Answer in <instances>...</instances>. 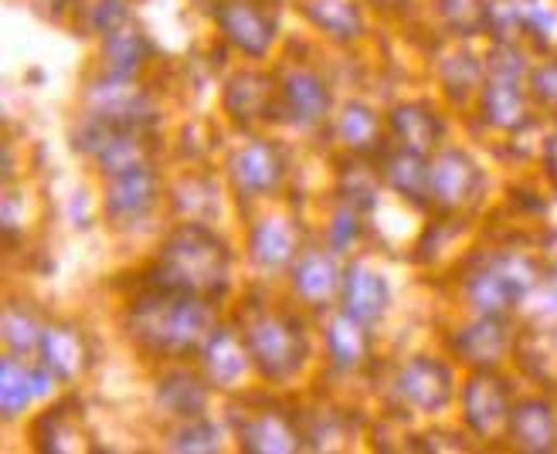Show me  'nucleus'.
Masks as SVG:
<instances>
[{
  "label": "nucleus",
  "mask_w": 557,
  "mask_h": 454,
  "mask_svg": "<svg viewBox=\"0 0 557 454\" xmlns=\"http://www.w3.org/2000/svg\"><path fill=\"white\" fill-rule=\"evenodd\" d=\"M357 231H360V214H357V207L341 211V217L333 220V248H347Z\"/></svg>",
  "instance_id": "nucleus-34"
},
{
  "label": "nucleus",
  "mask_w": 557,
  "mask_h": 454,
  "mask_svg": "<svg viewBox=\"0 0 557 454\" xmlns=\"http://www.w3.org/2000/svg\"><path fill=\"white\" fill-rule=\"evenodd\" d=\"M392 133L401 143V150L429 153L438 143L442 123H438V116H432V109H425V105H398L392 112Z\"/></svg>",
  "instance_id": "nucleus-17"
},
{
  "label": "nucleus",
  "mask_w": 557,
  "mask_h": 454,
  "mask_svg": "<svg viewBox=\"0 0 557 454\" xmlns=\"http://www.w3.org/2000/svg\"><path fill=\"white\" fill-rule=\"evenodd\" d=\"M293 286H296V295L310 305H326L333 295L344 289V278L333 265L330 254L323 251H306L302 258L296 262V272H293Z\"/></svg>",
  "instance_id": "nucleus-12"
},
{
  "label": "nucleus",
  "mask_w": 557,
  "mask_h": 454,
  "mask_svg": "<svg viewBox=\"0 0 557 454\" xmlns=\"http://www.w3.org/2000/svg\"><path fill=\"white\" fill-rule=\"evenodd\" d=\"M41 360L45 366L62 380H72L78 377L82 370L89 366V346L82 332H75L72 326H59V329H45L41 336Z\"/></svg>",
  "instance_id": "nucleus-14"
},
{
  "label": "nucleus",
  "mask_w": 557,
  "mask_h": 454,
  "mask_svg": "<svg viewBox=\"0 0 557 454\" xmlns=\"http://www.w3.org/2000/svg\"><path fill=\"white\" fill-rule=\"evenodd\" d=\"M547 163H550V174L557 180V133L550 136V143H547Z\"/></svg>",
  "instance_id": "nucleus-36"
},
{
  "label": "nucleus",
  "mask_w": 557,
  "mask_h": 454,
  "mask_svg": "<svg viewBox=\"0 0 557 454\" xmlns=\"http://www.w3.org/2000/svg\"><path fill=\"white\" fill-rule=\"evenodd\" d=\"M462 411H466L469 428L483 438H490L493 431L504 428V420L510 417L507 383L493 374H476L462 390Z\"/></svg>",
  "instance_id": "nucleus-9"
},
{
  "label": "nucleus",
  "mask_w": 557,
  "mask_h": 454,
  "mask_svg": "<svg viewBox=\"0 0 557 454\" xmlns=\"http://www.w3.org/2000/svg\"><path fill=\"white\" fill-rule=\"evenodd\" d=\"M4 336H8V343L14 346V353H27L32 346H41V329L38 323L27 316L24 308H11L8 312V319H4Z\"/></svg>",
  "instance_id": "nucleus-31"
},
{
  "label": "nucleus",
  "mask_w": 557,
  "mask_h": 454,
  "mask_svg": "<svg viewBox=\"0 0 557 454\" xmlns=\"http://www.w3.org/2000/svg\"><path fill=\"white\" fill-rule=\"evenodd\" d=\"M245 350L252 356L256 370L272 383L296 377L306 356H310L306 329L289 312L265 308V305L245 308Z\"/></svg>",
  "instance_id": "nucleus-3"
},
{
  "label": "nucleus",
  "mask_w": 557,
  "mask_h": 454,
  "mask_svg": "<svg viewBox=\"0 0 557 454\" xmlns=\"http://www.w3.org/2000/svg\"><path fill=\"white\" fill-rule=\"evenodd\" d=\"M387 184H392L405 201H414L418 207L425 204V197H432V169H425L422 153L401 150L395 156H387Z\"/></svg>",
  "instance_id": "nucleus-21"
},
{
  "label": "nucleus",
  "mask_w": 557,
  "mask_h": 454,
  "mask_svg": "<svg viewBox=\"0 0 557 454\" xmlns=\"http://www.w3.org/2000/svg\"><path fill=\"white\" fill-rule=\"evenodd\" d=\"M272 81L265 75H256V72H242L228 81V92H225V105L228 112L245 123V119H256V116H265L269 112V102H272Z\"/></svg>",
  "instance_id": "nucleus-19"
},
{
  "label": "nucleus",
  "mask_w": 557,
  "mask_h": 454,
  "mask_svg": "<svg viewBox=\"0 0 557 454\" xmlns=\"http://www.w3.org/2000/svg\"><path fill=\"white\" fill-rule=\"evenodd\" d=\"M517 78L510 75H493L490 89H486V119L493 126H517L520 123V92L513 89Z\"/></svg>",
  "instance_id": "nucleus-27"
},
{
  "label": "nucleus",
  "mask_w": 557,
  "mask_h": 454,
  "mask_svg": "<svg viewBox=\"0 0 557 454\" xmlns=\"http://www.w3.org/2000/svg\"><path fill=\"white\" fill-rule=\"evenodd\" d=\"M123 21H126V8L120 0H102V4L92 11V27L99 35H113L116 27H123Z\"/></svg>",
  "instance_id": "nucleus-32"
},
{
  "label": "nucleus",
  "mask_w": 557,
  "mask_h": 454,
  "mask_svg": "<svg viewBox=\"0 0 557 454\" xmlns=\"http://www.w3.org/2000/svg\"><path fill=\"white\" fill-rule=\"evenodd\" d=\"M534 96H537V102L557 109V65H544L534 75Z\"/></svg>",
  "instance_id": "nucleus-35"
},
{
  "label": "nucleus",
  "mask_w": 557,
  "mask_h": 454,
  "mask_svg": "<svg viewBox=\"0 0 557 454\" xmlns=\"http://www.w3.org/2000/svg\"><path fill=\"white\" fill-rule=\"evenodd\" d=\"M214 428H208V424L198 417V431H194V428H187V431H181V434H174V447L177 451H211V447H218L214 444Z\"/></svg>",
  "instance_id": "nucleus-33"
},
{
  "label": "nucleus",
  "mask_w": 557,
  "mask_h": 454,
  "mask_svg": "<svg viewBox=\"0 0 557 454\" xmlns=\"http://www.w3.org/2000/svg\"><path fill=\"white\" fill-rule=\"evenodd\" d=\"M299 434L289 428L286 417L275 414H259L242 428V444L248 451H296Z\"/></svg>",
  "instance_id": "nucleus-25"
},
{
  "label": "nucleus",
  "mask_w": 557,
  "mask_h": 454,
  "mask_svg": "<svg viewBox=\"0 0 557 454\" xmlns=\"http://www.w3.org/2000/svg\"><path fill=\"white\" fill-rule=\"evenodd\" d=\"M201 356H205V370H208L211 383H218V387H235L248 370V360H252L248 350L238 346V339L225 329H214Z\"/></svg>",
  "instance_id": "nucleus-15"
},
{
  "label": "nucleus",
  "mask_w": 557,
  "mask_h": 454,
  "mask_svg": "<svg viewBox=\"0 0 557 454\" xmlns=\"http://www.w3.org/2000/svg\"><path fill=\"white\" fill-rule=\"evenodd\" d=\"M513 431H517V444L520 447L547 451L554 444V438H557L550 407L541 404V401H531V404L517 407V414H513Z\"/></svg>",
  "instance_id": "nucleus-26"
},
{
  "label": "nucleus",
  "mask_w": 557,
  "mask_h": 454,
  "mask_svg": "<svg viewBox=\"0 0 557 454\" xmlns=\"http://www.w3.org/2000/svg\"><path fill=\"white\" fill-rule=\"evenodd\" d=\"M232 278V251L208 224H181L166 235L160 258L150 268V286L194 299H221Z\"/></svg>",
  "instance_id": "nucleus-1"
},
{
  "label": "nucleus",
  "mask_w": 557,
  "mask_h": 454,
  "mask_svg": "<svg viewBox=\"0 0 557 454\" xmlns=\"http://www.w3.org/2000/svg\"><path fill=\"white\" fill-rule=\"evenodd\" d=\"M531 268L527 262H517V258H499V262H490L486 268H480L476 275L469 278V299L476 302L486 316H499V312H507L527 289H531V278H523L520 272Z\"/></svg>",
  "instance_id": "nucleus-4"
},
{
  "label": "nucleus",
  "mask_w": 557,
  "mask_h": 454,
  "mask_svg": "<svg viewBox=\"0 0 557 454\" xmlns=\"http://www.w3.org/2000/svg\"><path fill=\"white\" fill-rule=\"evenodd\" d=\"M341 299H344V312L360 323H374L384 316L387 308V299H392V292H387V281L371 272L368 265H354L344 278V289H341Z\"/></svg>",
  "instance_id": "nucleus-11"
},
{
  "label": "nucleus",
  "mask_w": 557,
  "mask_h": 454,
  "mask_svg": "<svg viewBox=\"0 0 557 454\" xmlns=\"http://www.w3.org/2000/svg\"><path fill=\"white\" fill-rule=\"evenodd\" d=\"M326 346H330V360L347 370V366H357L360 360L368 356V332H364V323L354 319V316H344L333 319L330 329H326Z\"/></svg>",
  "instance_id": "nucleus-24"
},
{
  "label": "nucleus",
  "mask_w": 557,
  "mask_h": 454,
  "mask_svg": "<svg viewBox=\"0 0 557 454\" xmlns=\"http://www.w3.org/2000/svg\"><path fill=\"white\" fill-rule=\"evenodd\" d=\"M144 54H147L144 35L123 31V27H116L113 35H106V59H109V68H113L120 78L133 75L139 68V62H144Z\"/></svg>",
  "instance_id": "nucleus-28"
},
{
  "label": "nucleus",
  "mask_w": 557,
  "mask_h": 454,
  "mask_svg": "<svg viewBox=\"0 0 557 454\" xmlns=\"http://www.w3.org/2000/svg\"><path fill=\"white\" fill-rule=\"evenodd\" d=\"M0 401H4V414L17 417L27 404L41 396L48 390V374L45 370H27L24 363H17L14 356L4 360V370H0Z\"/></svg>",
  "instance_id": "nucleus-18"
},
{
  "label": "nucleus",
  "mask_w": 557,
  "mask_h": 454,
  "mask_svg": "<svg viewBox=\"0 0 557 454\" xmlns=\"http://www.w3.org/2000/svg\"><path fill=\"white\" fill-rule=\"evenodd\" d=\"M442 14L449 21V27H456V31L466 38L476 35L490 17L483 0H442Z\"/></svg>",
  "instance_id": "nucleus-30"
},
{
  "label": "nucleus",
  "mask_w": 557,
  "mask_h": 454,
  "mask_svg": "<svg viewBox=\"0 0 557 454\" xmlns=\"http://www.w3.org/2000/svg\"><path fill=\"white\" fill-rule=\"evenodd\" d=\"M283 105L299 126H317L326 109H330V92L317 72L299 68L283 81Z\"/></svg>",
  "instance_id": "nucleus-13"
},
{
  "label": "nucleus",
  "mask_w": 557,
  "mask_h": 454,
  "mask_svg": "<svg viewBox=\"0 0 557 454\" xmlns=\"http://www.w3.org/2000/svg\"><path fill=\"white\" fill-rule=\"evenodd\" d=\"M232 180L242 193H269L283 180V153L265 139H256L235 153L232 160Z\"/></svg>",
  "instance_id": "nucleus-10"
},
{
  "label": "nucleus",
  "mask_w": 557,
  "mask_h": 454,
  "mask_svg": "<svg viewBox=\"0 0 557 454\" xmlns=\"http://www.w3.org/2000/svg\"><path fill=\"white\" fill-rule=\"evenodd\" d=\"M157 393H160V404L166 411L177 414V417H187V420H198L208 407V387L194 374H184V370L166 374L160 380Z\"/></svg>",
  "instance_id": "nucleus-20"
},
{
  "label": "nucleus",
  "mask_w": 557,
  "mask_h": 454,
  "mask_svg": "<svg viewBox=\"0 0 557 454\" xmlns=\"http://www.w3.org/2000/svg\"><path fill=\"white\" fill-rule=\"evenodd\" d=\"M302 14L310 17L320 31L341 38V41L357 38L360 27H364L360 11L354 4H347V0H302Z\"/></svg>",
  "instance_id": "nucleus-23"
},
{
  "label": "nucleus",
  "mask_w": 557,
  "mask_h": 454,
  "mask_svg": "<svg viewBox=\"0 0 557 454\" xmlns=\"http://www.w3.org/2000/svg\"><path fill=\"white\" fill-rule=\"evenodd\" d=\"M126 329L147 353L190 356L208 346L214 336V316L208 299L153 289L139 295L126 312Z\"/></svg>",
  "instance_id": "nucleus-2"
},
{
  "label": "nucleus",
  "mask_w": 557,
  "mask_h": 454,
  "mask_svg": "<svg viewBox=\"0 0 557 454\" xmlns=\"http://www.w3.org/2000/svg\"><path fill=\"white\" fill-rule=\"evenodd\" d=\"M398 393L422 414H435L442 407H449V401H453L449 366L438 363V360H429V356L411 360L398 374Z\"/></svg>",
  "instance_id": "nucleus-6"
},
{
  "label": "nucleus",
  "mask_w": 557,
  "mask_h": 454,
  "mask_svg": "<svg viewBox=\"0 0 557 454\" xmlns=\"http://www.w3.org/2000/svg\"><path fill=\"white\" fill-rule=\"evenodd\" d=\"M218 24L235 48H242L245 54H256V59H262L275 38V17L259 0H221Z\"/></svg>",
  "instance_id": "nucleus-5"
},
{
  "label": "nucleus",
  "mask_w": 557,
  "mask_h": 454,
  "mask_svg": "<svg viewBox=\"0 0 557 454\" xmlns=\"http://www.w3.org/2000/svg\"><path fill=\"white\" fill-rule=\"evenodd\" d=\"M299 244V231L283 217H265L252 227V258L262 268H283Z\"/></svg>",
  "instance_id": "nucleus-16"
},
{
  "label": "nucleus",
  "mask_w": 557,
  "mask_h": 454,
  "mask_svg": "<svg viewBox=\"0 0 557 454\" xmlns=\"http://www.w3.org/2000/svg\"><path fill=\"white\" fill-rule=\"evenodd\" d=\"M157 197H160V184L153 177V169L133 166V169H123V174H113V184H109V197H106V211L120 224H133L157 207Z\"/></svg>",
  "instance_id": "nucleus-7"
},
{
  "label": "nucleus",
  "mask_w": 557,
  "mask_h": 454,
  "mask_svg": "<svg viewBox=\"0 0 557 454\" xmlns=\"http://www.w3.org/2000/svg\"><path fill=\"white\" fill-rule=\"evenodd\" d=\"M432 197L442 211H459L480 197L483 174L466 153H442L432 169Z\"/></svg>",
  "instance_id": "nucleus-8"
},
{
  "label": "nucleus",
  "mask_w": 557,
  "mask_h": 454,
  "mask_svg": "<svg viewBox=\"0 0 557 454\" xmlns=\"http://www.w3.org/2000/svg\"><path fill=\"white\" fill-rule=\"evenodd\" d=\"M341 136L347 139V143L354 150H374L377 139H381V119L374 116V112L368 105H347V112L341 116Z\"/></svg>",
  "instance_id": "nucleus-29"
},
{
  "label": "nucleus",
  "mask_w": 557,
  "mask_h": 454,
  "mask_svg": "<svg viewBox=\"0 0 557 454\" xmlns=\"http://www.w3.org/2000/svg\"><path fill=\"white\" fill-rule=\"evenodd\" d=\"M456 350L476 366H493L499 363V356H504L507 350V332L504 326H499V319H483V323H472L459 332L456 339Z\"/></svg>",
  "instance_id": "nucleus-22"
}]
</instances>
